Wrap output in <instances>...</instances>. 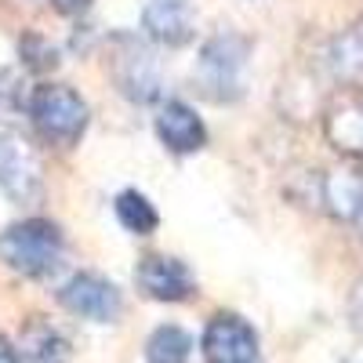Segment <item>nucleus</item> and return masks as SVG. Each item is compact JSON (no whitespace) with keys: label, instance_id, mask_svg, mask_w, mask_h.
<instances>
[{"label":"nucleus","instance_id":"nucleus-1","mask_svg":"<svg viewBox=\"0 0 363 363\" xmlns=\"http://www.w3.org/2000/svg\"><path fill=\"white\" fill-rule=\"evenodd\" d=\"M26 113L44 142L77 145L91 124V106L69 84H37L26 95Z\"/></svg>","mask_w":363,"mask_h":363},{"label":"nucleus","instance_id":"nucleus-2","mask_svg":"<svg viewBox=\"0 0 363 363\" xmlns=\"http://www.w3.org/2000/svg\"><path fill=\"white\" fill-rule=\"evenodd\" d=\"M62 229L48 218H22L0 233V262L29 280L55 272L62 262Z\"/></svg>","mask_w":363,"mask_h":363},{"label":"nucleus","instance_id":"nucleus-3","mask_svg":"<svg viewBox=\"0 0 363 363\" xmlns=\"http://www.w3.org/2000/svg\"><path fill=\"white\" fill-rule=\"evenodd\" d=\"M0 193L11 203H37L44 196L40 153L33 138L11 120H0Z\"/></svg>","mask_w":363,"mask_h":363},{"label":"nucleus","instance_id":"nucleus-4","mask_svg":"<svg viewBox=\"0 0 363 363\" xmlns=\"http://www.w3.org/2000/svg\"><path fill=\"white\" fill-rule=\"evenodd\" d=\"M244 73H247V40L244 37L218 33L203 44L196 77L211 99L229 102L236 95H244Z\"/></svg>","mask_w":363,"mask_h":363},{"label":"nucleus","instance_id":"nucleus-5","mask_svg":"<svg viewBox=\"0 0 363 363\" xmlns=\"http://www.w3.org/2000/svg\"><path fill=\"white\" fill-rule=\"evenodd\" d=\"M58 301L80 320H95V323H113L124 309L116 284H109L99 272H73L58 291Z\"/></svg>","mask_w":363,"mask_h":363},{"label":"nucleus","instance_id":"nucleus-6","mask_svg":"<svg viewBox=\"0 0 363 363\" xmlns=\"http://www.w3.org/2000/svg\"><path fill=\"white\" fill-rule=\"evenodd\" d=\"M203 356L211 363H258V335L244 316L218 313L203 327Z\"/></svg>","mask_w":363,"mask_h":363},{"label":"nucleus","instance_id":"nucleus-7","mask_svg":"<svg viewBox=\"0 0 363 363\" xmlns=\"http://www.w3.org/2000/svg\"><path fill=\"white\" fill-rule=\"evenodd\" d=\"M153 128H157V138L164 142V149H167V153H174V157L200 153V149L207 145V124H203V116L189 102H182V99H171V102L160 106Z\"/></svg>","mask_w":363,"mask_h":363},{"label":"nucleus","instance_id":"nucleus-8","mask_svg":"<svg viewBox=\"0 0 363 363\" xmlns=\"http://www.w3.org/2000/svg\"><path fill=\"white\" fill-rule=\"evenodd\" d=\"M135 284L153 301H186L193 298V287H196L189 265L167 255H145L135 269Z\"/></svg>","mask_w":363,"mask_h":363},{"label":"nucleus","instance_id":"nucleus-9","mask_svg":"<svg viewBox=\"0 0 363 363\" xmlns=\"http://www.w3.org/2000/svg\"><path fill=\"white\" fill-rule=\"evenodd\" d=\"M142 33L164 44V48H182L193 37V0H149L142 11Z\"/></svg>","mask_w":363,"mask_h":363},{"label":"nucleus","instance_id":"nucleus-10","mask_svg":"<svg viewBox=\"0 0 363 363\" xmlns=\"http://www.w3.org/2000/svg\"><path fill=\"white\" fill-rule=\"evenodd\" d=\"M116 84L128 99L135 102H153L160 95V66L153 62V55L138 44H128L124 55L116 62Z\"/></svg>","mask_w":363,"mask_h":363},{"label":"nucleus","instance_id":"nucleus-11","mask_svg":"<svg viewBox=\"0 0 363 363\" xmlns=\"http://www.w3.org/2000/svg\"><path fill=\"white\" fill-rule=\"evenodd\" d=\"M323 203L330 215L356 222L363 211V174L356 171H330L323 178Z\"/></svg>","mask_w":363,"mask_h":363},{"label":"nucleus","instance_id":"nucleus-12","mask_svg":"<svg viewBox=\"0 0 363 363\" xmlns=\"http://www.w3.org/2000/svg\"><path fill=\"white\" fill-rule=\"evenodd\" d=\"M113 215H116V222L124 225L131 236H149V233L160 225V211H157V203L149 200L145 193H138V189L116 193V200H113Z\"/></svg>","mask_w":363,"mask_h":363},{"label":"nucleus","instance_id":"nucleus-13","mask_svg":"<svg viewBox=\"0 0 363 363\" xmlns=\"http://www.w3.org/2000/svg\"><path fill=\"white\" fill-rule=\"evenodd\" d=\"M189 352H193V338H189V330L178 327V323H164L145 338V359L149 363H189Z\"/></svg>","mask_w":363,"mask_h":363},{"label":"nucleus","instance_id":"nucleus-14","mask_svg":"<svg viewBox=\"0 0 363 363\" xmlns=\"http://www.w3.org/2000/svg\"><path fill=\"white\" fill-rule=\"evenodd\" d=\"M58 15H84L91 8V0H51Z\"/></svg>","mask_w":363,"mask_h":363},{"label":"nucleus","instance_id":"nucleus-15","mask_svg":"<svg viewBox=\"0 0 363 363\" xmlns=\"http://www.w3.org/2000/svg\"><path fill=\"white\" fill-rule=\"evenodd\" d=\"M0 363H22L18 359V349L11 342H4V338H0Z\"/></svg>","mask_w":363,"mask_h":363}]
</instances>
